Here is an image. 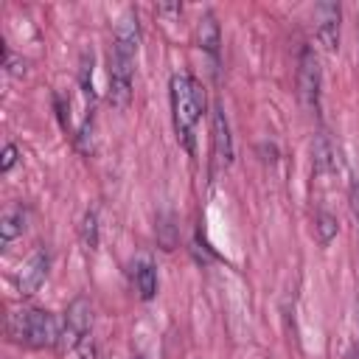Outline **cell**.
Segmentation results:
<instances>
[{"label":"cell","mask_w":359,"mask_h":359,"mask_svg":"<svg viewBox=\"0 0 359 359\" xmlns=\"http://www.w3.org/2000/svg\"><path fill=\"white\" fill-rule=\"evenodd\" d=\"M17 163V146L14 143H6L3 149V163H0V171H11V165Z\"/></svg>","instance_id":"5bb4252c"},{"label":"cell","mask_w":359,"mask_h":359,"mask_svg":"<svg viewBox=\"0 0 359 359\" xmlns=\"http://www.w3.org/2000/svg\"><path fill=\"white\" fill-rule=\"evenodd\" d=\"M320 84H323V76H320L317 53L311 48H303L300 67H297V90H300V101L309 112L320 109Z\"/></svg>","instance_id":"5b68a950"},{"label":"cell","mask_w":359,"mask_h":359,"mask_svg":"<svg viewBox=\"0 0 359 359\" xmlns=\"http://www.w3.org/2000/svg\"><path fill=\"white\" fill-rule=\"evenodd\" d=\"M48 264H50L48 252H45V250H34V252L28 255V261L20 266V272L14 275L17 292H20V294H34V292L45 283V278H48Z\"/></svg>","instance_id":"8992f818"},{"label":"cell","mask_w":359,"mask_h":359,"mask_svg":"<svg viewBox=\"0 0 359 359\" xmlns=\"http://www.w3.org/2000/svg\"><path fill=\"white\" fill-rule=\"evenodd\" d=\"M6 334L17 345L50 348L62 339V320L45 309H14L6 317Z\"/></svg>","instance_id":"3957f363"},{"label":"cell","mask_w":359,"mask_h":359,"mask_svg":"<svg viewBox=\"0 0 359 359\" xmlns=\"http://www.w3.org/2000/svg\"><path fill=\"white\" fill-rule=\"evenodd\" d=\"M90 325H93V309L87 303V297H76L67 306L65 317H62V339H59V345L67 348V351L79 348L90 337Z\"/></svg>","instance_id":"277c9868"},{"label":"cell","mask_w":359,"mask_h":359,"mask_svg":"<svg viewBox=\"0 0 359 359\" xmlns=\"http://www.w3.org/2000/svg\"><path fill=\"white\" fill-rule=\"evenodd\" d=\"M339 6L337 3H317L314 6V22H317V39L325 50L339 48Z\"/></svg>","instance_id":"52a82bcc"},{"label":"cell","mask_w":359,"mask_h":359,"mask_svg":"<svg viewBox=\"0 0 359 359\" xmlns=\"http://www.w3.org/2000/svg\"><path fill=\"white\" fill-rule=\"evenodd\" d=\"M314 230H317L320 244H328V241L337 236V219H334L328 210H320V213H317V224H314Z\"/></svg>","instance_id":"7c38bea8"},{"label":"cell","mask_w":359,"mask_h":359,"mask_svg":"<svg viewBox=\"0 0 359 359\" xmlns=\"http://www.w3.org/2000/svg\"><path fill=\"white\" fill-rule=\"evenodd\" d=\"M196 39H199V48L205 50V53H210V59H216L219 56V22H216V17L210 14V11H205L202 17H199V25H196Z\"/></svg>","instance_id":"8fae6325"},{"label":"cell","mask_w":359,"mask_h":359,"mask_svg":"<svg viewBox=\"0 0 359 359\" xmlns=\"http://www.w3.org/2000/svg\"><path fill=\"white\" fill-rule=\"evenodd\" d=\"M81 236H84V247H87V250H95V244H98V213H95V210H87V213H84Z\"/></svg>","instance_id":"4fadbf2b"},{"label":"cell","mask_w":359,"mask_h":359,"mask_svg":"<svg viewBox=\"0 0 359 359\" xmlns=\"http://www.w3.org/2000/svg\"><path fill=\"white\" fill-rule=\"evenodd\" d=\"M213 154L222 165H230V160H233V137H230L227 115L222 107L213 109Z\"/></svg>","instance_id":"ba28073f"},{"label":"cell","mask_w":359,"mask_h":359,"mask_svg":"<svg viewBox=\"0 0 359 359\" xmlns=\"http://www.w3.org/2000/svg\"><path fill=\"white\" fill-rule=\"evenodd\" d=\"M351 208H353V216H356V224H359V171L351 182Z\"/></svg>","instance_id":"9a60e30c"},{"label":"cell","mask_w":359,"mask_h":359,"mask_svg":"<svg viewBox=\"0 0 359 359\" xmlns=\"http://www.w3.org/2000/svg\"><path fill=\"white\" fill-rule=\"evenodd\" d=\"M25 219L28 216H25V208L22 205H11V208L3 210V219H0V241H3V247H8L14 238L22 236Z\"/></svg>","instance_id":"30bf717a"},{"label":"cell","mask_w":359,"mask_h":359,"mask_svg":"<svg viewBox=\"0 0 359 359\" xmlns=\"http://www.w3.org/2000/svg\"><path fill=\"white\" fill-rule=\"evenodd\" d=\"M132 278H135V289L143 300H151L157 292V269L149 258H137L132 264Z\"/></svg>","instance_id":"9c48e42d"},{"label":"cell","mask_w":359,"mask_h":359,"mask_svg":"<svg viewBox=\"0 0 359 359\" xmlns=\"http://www.w3.org/2000/svg\"><path fill=\"white\" fill-rule=\"evenodd\" d=\"M168 101H171V118L177 137L188 151H194V135L196 123L205 112V93L202 84L188 73H174L168 81Z\"/></svg>","instance_id":"7a4b0ae2"},{"label":"cell","mask_w":359,"mask_h":359,"mask_svg":"<svg viewBox=\"0 0 359 359\" xmlns=\"http://www.w3.org/2000/svg\"><path fill=\"white\" fill-rule=\"evenodd\" d=\"M135 359H149V356H146V353H140V356H135Z\"/></svg>","instance_id":"2e32d148"},{"label":"cell","mask_w":359,"mask_h":359,"mask_svg":"<svg viewBox=\"0 0 359 359\" xmlns=\"http://www.w3.org/2000/svg\"><path fill=\"white\" fill-rule=\"evenodd\" d=\"M140 25L135 8H126L112 31L109 48V101L118 109H126L132 101V76H135V56H137Z\"/></svg>","instance_id":"6da1fadb"}]
</instances>
